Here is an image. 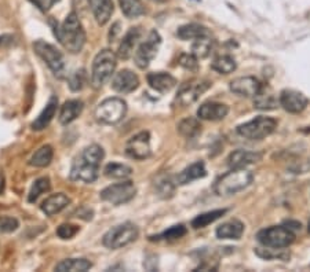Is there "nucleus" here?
<instances>
[{
    "label": "nucleus",
    "instance_id": "obj_1",
    "mask_svg": "<svg viewBox=\"0 0 310 272\" xmlns=\"http://www.w3.org/2000/svg\"><path fill=\"white\" fill-rule=\"evenodd\" d=\"M105 157L104 149L98 145H91L86 147L76 157L71 168V180L83 181V183H92L98 179L99 175V165Z\"/></svg>",
    "mask_w": 310,
    "mask_h": 272
},
{
    "label": "nucleus",
    "instance_id": "obj_2",
    "mask_svg": "<svg viewBox=\"0 0 310 272\" xmlns=\"http://www.w3.org/2000/svg\"><path fill=\"white\" fill-rule=\"evenodd\" d=\"M54 33L60 43L72 54L80 52L86 44V32L83 29L76 13H71L68 15L61 26L57 25L54 28Z\"/></svg>",
    "mask_w": 310,
    "mask_h": 272
},
{
    "label": "nucleus",
    "instance_id": "obj_3",
    "mask_svg": "<svg viewBox=\"0 0 310 272\" xmlns=\"http://www.w3.org/2000/svg\"><path fill=\"white\" fill-rule=\"evenodd\" d=\"M254 175L245 168H234L218 177L214 183V191L219 196H230L243 191L252 183Z\"/></svg>",
    "mask_w": 310,
    "mask_h": 272
},
{
    "label": "nucleus",
    "instance_id": "obj_4",
    "mask_svg": "<svg viewBox=\"0 0 310 272\" xmlns=\"http://www.w3.org/2000/svg\"><path fill=\"white\" fill-rule=\"evenodd\" d=\"M117 56L111 50H102L97 54L92 62L91 84L95 88H101L111 77L116 69Z\"/></svg>",
    "mask_w": 310,
    "mask_h": 272
},
{
    "label": "nucleus",
    "instance_id": "obj_5",
    "mask_svg": "<svg viewBox=\"0 0 310 272\" xmlns=\"http://www.w3.org/2000/svg\"><path fill=\"white\" fill-rule=\"evenodd\" d=\"M127 113V103L120 98H108L97 106L94 116L97 121L108 125H115L124 118Z\"/></svg>",
    "mask_w": 310,
    "mask_h": 272
},
{
    "label": "nucleus",
    "instance_id": "obj_6",
    "mask_svg": "<svg viewBox=\"0 0 310 272\" xmlns=\"http://www.w3.org/2000/svg\"><path fill=\"white\" fill-rule=\"evenodd\" d=\"M276 128H277V121L275 118L260 116L237 126V133L249 141H261L270 133H273Z\"/></svg>",
    "mask_w": 310,
    "mask_h": 272
},
{
    "label": "nucleus",
    "instance_id": "obj_7",
    "mask_svg": "<svg viewBox=\"0 0 310 272\" xmlns=\"http://www.w3.org/2000/svg\"><path fill=\"white\" fill-rule=\"evenodd\" d=\"M139 235V230L134 223H123L113 227L104 235V245L109 249H120L130 245Z\"/></svg>",
    "mask_w": 310,
    "mask_h": 272
},
{
    "label": "nucleus",
    "instance_id": "obj_8",
    "mask_svg": "<svg viewBox=\"0 0 310 272\" xmlns=\"http://www.w3.org/2000/svg\"><path fill=\"white\" fill-rule=\"evenodd\" d=\"M256 239L261 245L268 247H288L295 241V232L288 227L273 226L261 230L256 234Z\"/></svg>",
    "mask_w": 310,
    "mask_h": 272
},
{
    "label": "nucleus",
    "instance_id": "obj_9",
    "mask_svg": "<svg viewBox=\"0 0 310 272\" xmlns=\"http://www.w3.org/2000/svg\"><path fill=\"white\" fill-rule=\"evenodd\" d=\"M33 50L46 62L47 66L58 79H62L65 76V59H64L61 51H58L54 45L43 40L35 41Z\"/></svg>",
    "mask_w": 310,
    "mask_h": 272
},
{
    "label": "nucleus",
    "instance_id": "obj_10",
    "mask_svg": "<svg viewBox=\"0 0 310 272\" xmlns=\"http://www.w3.org/2000/svg\"><path fill=\"white\" fill-rule=\"evenodd\" d=\"M137 194V188L134 186V183L130 180L122 181V183H116L112 186H108L107 188H104L99 194L102 201L109 202L115 207L127 203L135 196Z\"/></svg>",
    "mask_w": 310,
    "mask_h": 272
},
{
    "label": "nucleus",
    "instance_id": "obj_11",
    "mask_svg": "<svg viewBox=\"0 0 310 272\" xmlns=\"http://www.w3.org/2000/svg\"><path fill=\"white\" fill-rule=\"evenodd\" d=\"M162 44V37L156 30H152L147 39L139 44V47L134 54V62L139 69H146L153 58L156 56L159 50V45Z\"/></svg>",
    "mask_w": 310,
    "mask_h": 272
},
{
    "label": "nucleus",
    "instance_id": "obj_12",
    "mask_svg": "<svg viewBox=\"0 0 310 272\" xmlns=\"http://www.w3.org/2000/svg\"><path fill=\"white\" fill-rule=\"evenodd\" d=\"M126 154L134 160H146L152 154L150 150V135L142 131L130 138L126 145Z\"/></svg>",
    "mask_w": 310,
    "mask_h": 272
},
{
    "label": "nucleus",
    "instance_id": "obj_13",
    "mask_svg": "<svg viewBox=\"0 0 310 272\" xmlns=\"http://www.w3.org/2000/svg\"><path fill=\"white\" fill-rule=\"evenodd\" d=\"M211 83L207 80L200 81H192V83H186L185 86L181 87L178 95L175 98V102L179 106H189L197 101L200 96L203 95L204 92L211 88Z\"/></svg>",
    "mask_w": 310,
    "mask_h": 272
},
{
    "label": "nucleus",
    "instance_id": "obj_14",
    "mask_svg": "<svg viewBox=\"0 0 310 272\" xmlns=\"http://www.w3.org/2000/svg\"><path fill=\"white\" fill-rule=\"evenodd\" d=\"M280 105L284 107V110L292 114H298L305 110L306 106L309 105V99L302 92L295 90L281 91L279 98Z\"/></svg>",
    "mask_w": 310,
    "mask_h": 272
},
{
    "label": "nucleus",
    "instance_id": "obj_15",
    "mask_svg": "<svg viewBox=\"0 0 310 272\" xmlns=\"http://www.w3.org/2000/svg\"><path fill=\"white\" fill-rule=\"evenodd\" d=\"M262 88V84L258 79L252 76H244V77H237L233 81H230V91L240 96L245 98H252Z\"/></svg>",
    "mask_w": 310,
    "mask_h": 272
},
{
    "label": "nucleus",
    "instance_id": "obj_16",
    "mask_svg": "<svg viewBox=\"0 0 310 272\" xmlns=\"http://www.w3.org/2000/svg\"><path fill=\"white\" fill-rule=\"evenodd\" d=\"M139 87V79L134 72L123 69L112 80V88L119 94H130Z\"/></svg>",
    "mask_w": 310,
    "mask_h": 272
},
{
    "label": "nucleus",
    "instance_id": "obj_17",
    "mask_svg": "<svg viewBox=\"0 0 310 272\" xmlns=\"http://www.w3.org/2000/svg\"><path fill=\"white\" fill-rule=\"evenodd\" d=\"M229 107L224 103H218V102H207L198 107L197 117L201 120L207 121H219L224 120L225 117L228 116Z\"/></svg>",
    "mask_w": 310,
    "mask_h": 272
},
{
    "label": "nucleus",
    "instance_id": "obj_18",
    "mask_svg": "<svg viewBox=\"0 0 310 272\" xmlns=\"http://www.w3.org/2000/svg\"><path fill=\"white\" fill-rule=\"evenodd\" d=\"M262 160V154L261 153H255V151H248L239 149V150L230 153V156L228 157V165L230 166V169L234 168H247L251 164H255Z\"/></svg>",
    "mask_w": 310,
    "mask_h": 272
},
{
    "label": "nucleus",
    "instance_id": "obj_19",
    "mask_svg": "<svg viewBox=\"0 0 310 272\" xmlns=\"http://www.w3.org/2000/svg\"><path fill=\"white\" fill-rule=\"evenodd\" d=\"M69 203H71V198L65 195L64 192H58V194L50 195L41 203V211L44 212L47 216H54L64 211Z\"/></svg>",
    "mask_w": 310,
    "mask_h": 272
},
{
    "label": "nucleus",
    "instance_id": "obj_20",
    "mask_svg": "<svg viewBox=\"0 0 310 272\" xmlns=\"http://www.w3.org/2000/svg\"><path fill=\"white\" fill-rule=\"evenodd\" d=\"M90 7H91L94 17L99 25H105L108 21L111 20L115 6L112 0H88Z\"/></svg>",
    "mask_w": 310,
    "mask_h": 272
},
{
    "label": "nucleus",
    "instance_id": "obj_21",
    "mask_svg": "<svg viewBox=\"0 0 310 272\" xmlns=\"http://www.w3.org/2000/svg\"><path fill=\"white\" fill-rule=\"evenodd\" d=\"M141 37V30L139 28H130L126 36L123 37L122 43L119 45V50H117V56L122 58V59H128L134 52V47L137 45L138 40Z\"/></svg>",
    "mask_w": 310,
    "mask_h": 272
},
{
    "label": "nucleus",
    "instance_id": "obj_22",
    "mask_svg": "<svg viewBox=\"0 0 310 272\" xmlns=\"http://www.w3.org/2000/svg\"><path fill=\"white\" fill-rule=\"evenodd\" d=\"M57 107H58V99H57V96H51L46 107L43 109V111L39 114V117L32 122V128H33L35 131H41V129H44V128L50 125L53 118L56 117Z\"/></svg>",
    "mask_w": 310,
    "mask_h": 272
},
{
    "label": "nucleus",
    "instance_id": "obj_23",
    "mask_svg": "<svg viewBox=\"0 0 310 272\" xmlns=\"http://www.w3.org/2000/svg\"><path fill=\"white\" fill-rule=\"evenodd\" d=\"M147 83H149V86L152 87L153 90L159 91V92H168V91H171L174 87L177 86L175 77L168 75V73H164V72L150 73V75L147 76Z\"/></svg>",
    "mask_w": 310,
    "mask_h": 272
},
{
    "label": "nucleus",
    "instance_id": "obj_24",
    "mask_svg": "<svg viewBox=\"0 0 310 272\" xmlns=\"http://www.w3.org/2000/svg\"><path fill=\"white\" fill-rule=\"evenodd\" d=\"M207 175V171H205V166H204V162H194L190 166H188L186 169H183L178 176H177V184L179 186H185V184H189L193 180H197V179H201Z\"/></svg>",
    "mask_w": 310,
    "mask_h": 272
},
{
    "label": "nucleus",
    "instance_id": "obj_25",
    "mask_svg": "<svg viewBox=\"0 0 310 272\" xmlns=\"http://www.w3.org/2000/svg\"><path fill=\"white\" fill-rule=\"evenodd\" d=\"M244 232V224L239 220H230L217 228V237L219 239H240Z\"/></svg>",
    "mask_w": 310,
    "mask_h": 272
},
{
    "label": "nucleus",
    "instance_id": "obj_26",
    "mask_svg": "<svg viewBox=\"0 0 310 272\" xmlns=\"http://www.w3.org/2000/svg\"><path fill=\"white\" fill-rule=\"evenodd\" d=\"M83 111V102L77 101V99H72L64 103L61 107V113H60V121L64 125L71 124L72 121H75L77 117L82 114Z\"/></svg>",
    "mask_w": 310,
    "mask_h": 272
},
{
    "label": "nucleus",
    "instance_id": "obj_27",
    "mask_svg": "<svg viewBox=\"0 0 310 272\" xmlns=\"http://www.w3.org/2000/svg\"><path fill=\"white\" fill-rule=\"evenodd\" d=\"M177 35L181 40H196L200 37L211 36V32L200 24H188V25L181 26Z\"/></svg>",
    "mask_w": 310,
    "mask_h": 272
},
{
    "label": "nucleus",
    "instance_id": "obj_28",
    "mask_svg": "<svg viewBox=\"0 0 310 272\" xmlns=\"http://www.w3.org/2000/svg\"><path fill=\"white\" fill-rule=\"evenodd\" d=\"M92 267L91 261L86 258H68L57 264L56 271L58 272H86Z\"/></svg>",
    "mask_w": 310,
    "mask_h": 272
},
{
    "label": "nucleus",
    "instance_id": "obj_29",
    "mask_svg": "<svg viewBox=\"0 0 310 272\" xmlns=\"http://www.w3.org/2000/svg\"><path fill=\"white\" fill-rule=\"evenodd\" d=\"M154 188H156V191H158V195L160 196V198H163V199L171 198V196L174 195V192H175V184H174L173 179L168 176V175H164V173H162V175H159V176L156 177V180H154Z\"/></svg>",
    "mask_w": 310,
    "mask_h": 272
},
{
    "label": "nucleus",
    "instance_id": "obj_30",
    "mask_svg": "<svg viewBox=\"0 0 310 272\" xmlns=\"http://www.w3.org/2000/svg\"><path fill=\"white\" fill-rule=\"evenodd\" d=\"M178 132L183 138L192 139V138H196L201 132V124L194 117H186L178 124Z\"/></svg>",
    "mask_w": 310,
    "mask_h": 272
},
{
    "label": "nucleus",
    "instance_id": "obj_31",
    "mask_svg": "<svg viewBox=\"0 0 310 272\" xmlns=\"http://www.w3.org/2000/svg\"><path fill=\"white\" fill-rule=\"evenodd\" d=\"M53 157H54L53 147L46 145V146H41L40 149L32 156L29 164H31L32 166H36V168H44V166L50 165V162L53 161Z\"/></svg>",
    "mask_w": 310,
    "mask_h": 272
},
{
    "label": "nucleus",
    "instance_id": "obj_32",
    "mask_svg": "<svg viewBox=\"0 0 310 272\" xmlns=\"http://www.w3.org/2000/svg\"><path fill=\"white\" fill-rule=\"evenodd\" d=\"M119 2H120L123 14L127 18H137L146 13L145 6L141 0H119Z\"/></svg>",
    "mask_w": 310,
    "mask_h": 272
},
{
    "label": "nucleus",
    "instance_id": "obj_33",
    "mask_svg": "<svg viewBox=\"0 0 310 272\" xmlns=\"http://www.w3.org/2000/svg\"><path fill=\"white\" fill-rule=\"evenodd\" d=\"M254 98V106L256 109H260V110H273L280 103L273 94H266V92H264V87L261 88L260 92H258Z\"/></svg>",
    "mask_w": 310,
    "mask_h": 272
},
{
    "label": "nucleus",
    "instance_id": "obj_34",
    "mask_svg": "<svg viewBox=\"0 0 310 272\" xmlns=\"http://www.w3.org/2000/svg\"><path fill=\"white\" fill-rule=\"evenodd\" d=\"M105 176L111 177V179H127L131 176L132 169L128 165L124 164H119V162H111L105 166L104 169Z\"/></svg>",
    "mask_w": 310,
    "mask_h": 272
},
{
    "label": "nucleus",
    "instance_id": "obj_35",
    "mask_svg": "<svg viewBox=\"0 0 310 272\" xmlns=\"http://www.w3.org/2000/svg\"><path fill=\"white\" fill-rule=\"evenodd\" d=\"M226 213V209H217V211L205 212L203 215H198L197 217H194L192 220V227L198 230V228H204V227L210 226L211 223L215 220H218L219 217H222Z\"/></svg>",
    "mask_w": 310,
    "mask_h": 272
},
{
    "label": "nucleus",
    "instance_id": "obj_36",
    "mask_svg": "<svg viewBox=\"0 0 310 272\" xmlns=\"http://www.w3.org/2000/svg\"><path fill=\"white\" fill-rule=\"evenodd\" d=\"M213 39L211 36H207V37H200V39H196L192 45V54H193L197 59H203V58H207V56L211 54V50H213Z\"/></svg>",
    "mask_w": 310,
    "mask_h": 272
},
{
    "label": "nucleus",
    "instance_id": "obj_37",
    "mask_svg": "<svg viewBox=\"0 0 310 272\" xmlns=\"http://www.w3.org/2000/svg\"><path fill=\"white\" fill-rule=\"evenodd\" d=\"M255 253L261 257V258H266V260H288L290 258V252L284 250V247H256Z\"/></svg>",
    "mask_w": 310,
    "mask_h": 272
},
{
    "label": "nucleus",
    "instance_id": "obj_38",
    "mask_svg": "<svg viewBox=\"0 0 310 272\" xmlns=\"http://www.w3.org/2000/svg\"><path fill=\"white\" fill-rule=\"evenodd\" d=\"M211 67L215 72L221 73V75H229V73H233L236 71L237 63H236L234 58H232L230 55H222L218 56L217 59L214 60Z\"/></svg>",
    "mask_w": 310,
    "mask_h": 272
},
{
    "label": "nucleus",
    "instance_id": "obj_39",
    "mask_svg": "<svg viewBox=\"0 0 310 272\" xmlns=\"http://www.w3.org/2000/svg\"><path fill=\"white\" fill-rule=\"evenodd\" d=\"M50 188H51V183H50V179H48V177H40V179H37V180L33 183L31 191H29L28 201L36 202V199H37L41 194L50 191Z\"/></svg>",
    "mask_w": 310,
    "mask_h": 272
},
{
    "label": "nucleus",
    "instance_id": "obj_40",
    "mask_svg": "<svg viewBox=\"0 0 310 272\" xmlns=\"http://www.w3.org/2000/svg\"><path fill=\"white\" fill-rule=\"evenodd\" d=\"M87 84V73L84 69L76 71L69 77V88L72 91H82Z\"/></svg>",
    "mask_w": 310,
    "mask_h": 272
},
{
    "label": "nucleus",
    "instance_id": "obj_41",
    "mask_svg": "<svg viewBox=\"0 0 310 272\" xmlns=\"http://www.w3.org/2000/svg\"><path fill=\"white\" fill-rule=\"evenodd\" d=\"M186 227L183 224H178V226H173L171 228H168L167 231H164L163 234H160L158 237H152V239H179L186 235Z\"/></svg>",
    "mask_w": 310,
    "mask_h": 272
},
{
    "label": "nucleus",
    "instance_id": "obj_42",
    "mask_svg": "<svg viewBox=\"0 0 310 272\" xmlns=\"http://www.w3.org/2000/svg\"><path fill=\"white\" fill-rule=\"evenodd\" d=\"M79 227L73 226V224H61L57 228V235L61 239H71L79 232Z\"/></svg>",
    "mask_w": 310,
    "mask_h": 272
},
{
    "label": "nucleus",
    "instance_id": "obj_43",
    "mask_svg": "<svg viewBox=\"0 0 310 272\" xmlns=\"http://www.w3.org/2000/svg\"><path fill=\"white\" fill-rule=\"evenodd\" d=\"M20 227L16 217L0 216V232H13Z\"/></svg>",
    "mask_w": 310,
    "mask_h": 272
},
{
    "label": "nucleus",
    "instance_id": "obj_44",
    "mask_svg": "<svg viewBox=\"0 0 310 272\" xmlns=\"http://www.w3.org/2000/svg\"><path fill=\"white\" fill-rule=\"evenodd\" d=\"M179 65L190 72H197L198 69L197 58H196L193 54H183V55H181V58H179Z\"/></svg>",
    "mask_w": 310,
    "mask_h": 272
},
{
    "label": "nucleus",
    "instance_id": "obj_45",
    "mask_svg": "<svg viewBox=\"0 0 310 272\" xmlns=\"http://www.w3.org/2000/svg\"><path fill=\"white\" fill-rule=\"evenodd\" d=\"M57 2H60V0H33V3H35L41 11H48L53 6L56 5Z\"/></svg>",
    "mask_w": 310,
    "mask_h": 272
},
{
    "label": "nucleus",
    "instance_id": "obj_46",
    "mask_svg": "<svg viewBox=\"0 0 310 272\" xmlns=\"http://www.w3.org/2000/svg\"><path fill=\"white\" fill-rule=\"evenodd\" d=\"M285 227H288L291 231H298L300 230V223L299 222H294V220H288V222L284 223Z\"/></svg>",
    "mask_w": 310,
    "mask_h": 272
},
{
    "label": "nucleus",
    "instance_id": "obj_47",
    "mask_svg": "<svg viewBox=\"0 0 310 272\" xmlns=\"http://www.w3.org/2000/svg\"><path fill=\"white\" fill-rule=\"evenodd\" d=\"M309 232H310V222H309Z\"/></svg>",
    "mask_w": 310,
    "mask_h": 272
}]
</instances>
